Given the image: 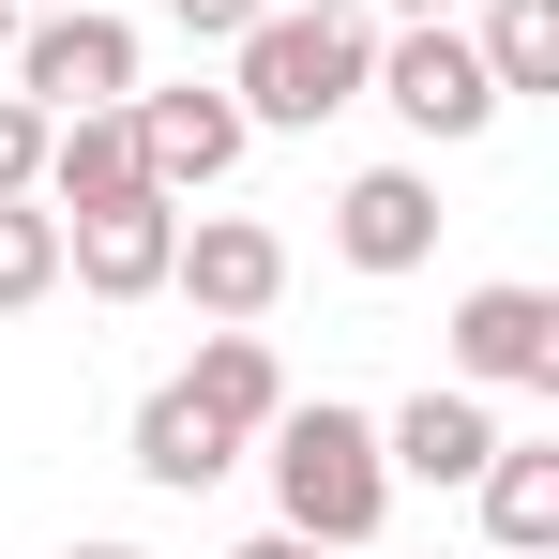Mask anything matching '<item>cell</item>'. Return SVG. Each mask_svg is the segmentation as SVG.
I'll use <instances>...</instances> for the list:
<instances>
[{
  "label": "cell",
  "instance_id": "obj_1",
  "mask_svg": "<svg viewBox=\"0 0 559 559\" xmlns=\"http://www.w3.org/2000/svg\"><path fill=\"white\" fill-rule=\"evenodd\" d=\"M378 76V15L364 0H273L242 46H227V106L258 121V136H318V121H348Z\"/></svg>",
  "mask_w": 559,
  "mask_h": 559
},
{
  "label": "cell",
  "instance_id": "obj_16",
  "mask_svg": "<svg viewBox=\"0 0 559 559\" xmlns=\"http://www.w3.org/2000/svg\"><path fill=\"white\" fill-rule=\"evenodd\" d=\"M61 287V212L46 197H0V318H31Z\"/></svg>",
  "mask_w": 559,
  "mask_h": 559
},
{
  "label": "cell",
  "instance_id": "obj_7",
  "mask_svg": "<svg viewBox=\"0 0 559 559\" xmlns=\"http://www.w3.org/2000/svg\"><path fill=\"white\" fill-rule=\"evenodd\" d=\"M454 378L468 393H559V287L499 273L454 302Z\"/></svg>",
  "mask_w": 559,
  "mask_h": 559
},
{
  "label": "cell",
  "instance_id": "obj_4",
  "mask_svg": "<svg viewBox=\"0 0 559 559\" xmlns=\"http://www.w3.org/2000/svg\"><path fill=\"white\" fill-rule=\"evenodd\" d=\"M15 92L46 106H121L136 92V15H106V0H46L31 31H15Z\"/></svg>",
  "mask_w": 559,
  "mask_h": 559
},
{
  "label": "cell",
  "instance_id": "obj_10",
  "mask_svg": "<svg viewBox=\"0 0 559 559\" xmlns=\"http://www.w3.org/2000/svg\"><path fill=\"white\" fill-rule=\"evenodd\" d=\"M378 454H393V484H468V468L499 454V408H484L468 378H424V393L378 424Z\"/></svg>",
  "mask_w": 559,
  "mask_h": 559
},
{
  "label": "cell",
  "instance_id": "obj_18",
  "mask_svg": "<svg viewBox=\"0 0 559 559\" xmlns=\"http://www.w3.org/2000/svg\"><path fill=\"white\" fill-rule=\"evenodd\" d=\"M167 15H182L197 46H242V31H258V15H273V0H167Z\"/></svg>",
  "mask_w": 559,
  "mask_h": 559
},
{
  "label": "cell",
  "instance_id": "obj_3",
  "mask_svg": "<svg viewBox=\"0 0 559 559\" xmlns=\"http://www.w3.org/2000/svg\"><path fill=\"white\" fill-rule=\"evenodd\" d=\"M364 92L393 106L408 136H439V152L499 121V76H484V46H468L454 15H393V31H378V76H364Z\"/></svg>",
  "mask_w": 559,
  "mask_h": 559
},
{
  "label": "cell",
  "instance_id": "obj_19",
  "mask_svg": "<svg viewBox=\"0 0 559 559\" xmlns=\"http://www.w3.org/2000/svg\"><path fill=\"white\" fill-rule=\"evenodd\" d=\"M227 559H333V545H302V530H258V545H227Z\"/></svg>",
  "mask_w": 559,
  "mask_h": 559
},
{
  "label": "cell",
  "instance_id": "obj_21",
  "mask_svg": "<svg viewBox=\"0 0 559 559\" xmlns=\"http://www.w3.org/2000/svg\"><path fill=\"white\" fill-rule=\"evenodd\" d=\"M364 15H454V0H364Z\"/></svg>",
  "mask_w": 559,
  "mask_h": 559
},
{
  "label": "cell",
  "instance_id": "obj_12",
  "mask_svg": "<svg viewBox=\"0 0 559 559\" xmlns=\"http://www.w3.org/2000/svg\"><path fill=\"white\" fill-rule=\"evenodd\" d=\"M468 499H484L499 559H559V439H499V454L468 468Z\"/></svg>",
  "mask_w": 559,
  "mask_h": 559
},
{
  "label": "cell",
  "instance_id": "obj_6",
  "mask_svg": "<svg viewBox=\"0 0 559 559\" xmlns=\"http://www.w3.org/2000/svg\"><path fill=\"white\" fill-rule=\"evenodd\" d=\"M121 121H136V167H152V197H212L227 167H242V106H227V76H182V92H121Z\"/></svg>",
  "mask_w": 559,
  "mask_h": 559
},
{
  "label": "cell",
  "instance_id": "obj_8",
  "mask_svg": "<svg viewBox=\"0 0 559 559\" xmlns=\"http://www.w3.org/2000/svg\"><path fill=\"white\" fill-rule=\"evenodd\" d=\"M167 242H182V197H106V212H61V273L92 287V302H152L167 287Z\"/></svg>",
  "mask_w": 559,
  "mask_h": 559
},
{
  "label": "cell",
  "instance_id": "obj_22",
  "mask_svg": "<svg viewBox=\"0 0 559 559\" xmlns=\"http://www.w3.org/2000/svg\"><path fill=\"white\" fill-rule=\"evenodd\" d=\"M76 559H152V545H76Z\"/></svg>",
  "mask_w": 559,
  "mask_h": 559
},
{
  "label": "cell",
  "instance_id": "obj_9",
  "mask_svg": "<svg viewBox=\"0 0 559 559\" xmlns=\"http://www.w3.org/2000/svg\"><path fill=\"white\" fill-rule=\"evenodd\" d=\"M333 258H348V273H424V258H439V182H424V167H364V182L333 197Z\"/></svg>",
  "mask_w": 559,
  "mask_h": 559
},
{
  "label": "cell",
  "instance_id": "obj_2",
  "mask_svg": "<svg viewBox=\"0 0 559 559\" xmlns=\"http://www.w3.org/2000/svg\"><path fill=\"white\" fill-rule=\"evenodd\" d=\"M258 454H273V530H302V545H333V559H364L378 545V514H393V454H378V408H302L287 393L273 424H258Z\"/></svg>",
  "mask_w": 559,
  "mask_h": 559
},
{
  "label": "cell",
  "instance_id": "obj_15",
  "mask_svg": "<svg viewBox=\"0 0 559 559\" xmlns=\"http://www.w3.org/2000/svg\"><path fill=\"white\" fill-rule=\"evenodd\" d=\"M484 76H499V106L514 92H559V0H484Z\"/></svg>",
  "mask_w": 559,
  "mask_h": 559
},
{
  "label": "cell",
  "instance_id": "obj_11",
  "mask_svg": "<svg viewBox=\"0 0 559 559\" xmlns=\"http://www.w3.org/2000/svg\"><path fill=\"white\" fill-rule=\"evenodd\" d=\"M152 182V167H136V121H121V106H61V121H46V212H106V197H136Z\"/></svg>",
  "mask_w": 559,
  "mask_h": 559
},
{
  "label": "cell",
  "instance_id": "obj_17",
  "mask_svg": "<svg viewBox=\"0 0 559 559\" xmlns=\"http://www.w3.org/2000/svg\"><path fill=\"white\" fill-rule=\"evenodd\" d=\"M31 182H46V106L0 92V197H31Z\"/></svg>",
  "mask_w": 559,
  "mask_h": 559
},
{
  "label": "cell",
  "instance_id": "obj_14",
  "mask_svg": "<svg viewBox=\"0 0 559 559\" xmlns=\"http://www.w3.org/2000/svg\"><path fill=\"white\" fill-rule=\"evenodd\" d=\"M136 468H152V484H167V499H197V484H227V468H242V439H227V424H212V408H197L182 378H167V393H152V408H136Z\"/></svg>",
  "mask_w": 559,
  "mask_h": 559
},
{
  "label": "cell",
  "instance_id": "obj_20",
  "mask_svg": "<svg viewBox=\"0 0 559 559\" xmlns=\"http://www.w3.org/2000/svg\"><path fill=\"white\" fill-rule=\"evenodd\" d=\"M31 15H46V0H0V46H15V31H31Z\"/></svg>",
  "mask_w": 559,
  "mask_h": 559
},
{
  "label": "cell",
  "instance_id": "obj_13",
  "mask_svg": "<svg viewBox=\"0 0 559 559\" xmlns=\"http://www.w3.org/2000/svg\"><path fill=\"white\" fill-rule=\"evenodd\" d=\"M182 393H197V408H212V424H227V439H258V424H273V408H287V364H273V333L242 318V333H197V364H182Z\"/></svg>",
  "mask_w": 559,
  "mask_h": 559
},
{
  "label": "cell",
  "instance_id": "obj_5",
  "mask_svg": "<svg viewBox=\"0 0 559 559\" xmlns=\"http://www.w3.org/2000/svg\"><path fill=\"white\" fill-rule=\"evenodd\" d=\"M167 287H182L212 333H242V318H273L287 302V242L258 212H182V242H167Z\"/></svg>",
  "mask_w": 559,
  "mask_h": 559
}]
</instances>
